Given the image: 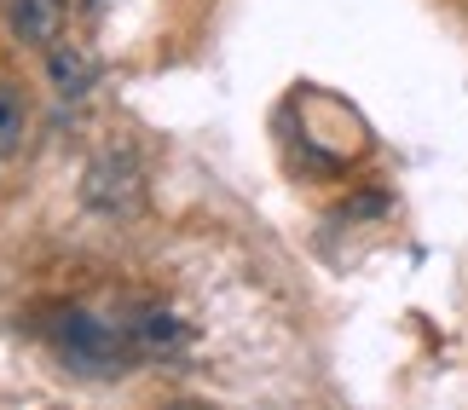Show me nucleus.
<instances>
[{
    "label": "nucleus",
    "instance_id": "obj_1",
    "mask_svg": "<svg viewBox=\"0 0 468 410\" xmlns=\"http://www.w3.org/2000/svg\"><path fill=\"white\" fill-rule=\"evenodd\" d=\"M41 342L58 352V364L69 376H87V382H116L128 370L145 364V352L133 347L128 324H104V318L81 312V307H58L41 318Z\"/></svg>",
    "mask_w": 468,
    "mask_h": 410
},
{
    "label": "nucleus",
    "instance_id": "obj_2",
    "mask_svg": "<svg viewBox=\"0 0 468 410\" xmlns=\"http://www.w3.org/2000/svg\"><path fill=\"white\" fill-rule=\"evenodd\" d=\"M81 203L111 220H133L145 208V168L133 151H99L81 173Z\"/></svg>",
    "mask_w": 468,
    "mask_h": 410
},
{
    "label": "nucleus",
    "instance_id": "obj_3",
    "mask_svg": "<svg viewBox=\"0 0 468 410\" xmlns=\"http://www.w3.org/2000/svg\"><path fill=\"white\" fill-rule=\"evenodd\" d=\"M128 324V335H133V347L145 352V359H174V352H186V324H179L174 312H162V307H139L133 318H122Z\"/></svg>",
    "mask_w": 468,
    "mask_h": 410
},
{
    "label": "nucleus",
    "instance_id": "obj_4",
    "mask_svg": "<svg viewBox=\"0 0 468 410\" xmlns=\"http://www.w3.org/2000/svg\"><path fill=\"white\" fill-rule=\"evenodd\" d=\"M47 81H52V93L58 99H87L93 93V81H99V64H93V52H81V47H47Z\"/></svg>",
    "mask_w": 468,
    "mask_h": 410
},
{
    "label": "nucleus",
    "instance_id": "obj_5",
    "mask_svg": "<svg viewBox=\"0 0 468 410\" xmlns=\"http://www.w3.org/2000/svg\"><path fill=\"white\" fill-rule=\"evenodd\" d=\"M58 17H64V0H12V35L24 47H52Z\"/></svg>",
    "mask_w": 468,
    "mask_h": 410
},
{
    "label": "nucleus",
    "instance_id": "obj_6",
    "mask_svg": "<svg viewBox=\"0 0 468 410\" xmlns=\"http://www.w3.org/2000/svg\"><path fill=\"white\" fill-rule=\"evenodd\" d=\"M24 133H29V104L12 81H0V163L24 151Z\"/></svg>",
    "mask_w": 468,
    "mask_h": 410
}]
</instances>
